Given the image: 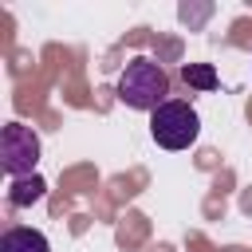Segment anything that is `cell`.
Listing matches in <instances>:
<instances>
[{
	"label": "cell",
	"instance_id": "6",
	"mask_svg": "<svg viewBox=\"0 0 252 252\" xmlns=\"http://www.w3.org/2000/svg\"><path fill=\"white\" fill-rule=\"evenodd\" d=\"M181 79H185L189 87H197V91H217V87H220L213 63H185V67H181Z\"/></svg>",
	"mask_w": 252,
	"mask_h": 252
},
{
	"label": "cell",
	"instance_id": "4",
	"mask_svg": "<svg viewBox=\"0 0 252 252\" xmlns=\"http://www.w3.org/2000/svg\"><path fill=\"white\" fill-rule=\"evenodd\" d=\"M0 252H51V244L39 228H8L0 236Z\"/></svg>",
	"mask_w": 252,
	"mask_h": 252
},
{
	"label": "cell",
	"instance_id": "1",
	"mask_svg": "<svg viewBox=\"0 0 252 252\" xmlns=\"http://www.w3.org/2000/svg\"><path fill=\"white\" fill-rule=\"evenodd\" d=\"M165 94H169V75H165L161 63H154V59H146V55H138V59L126 63V71H122V79H118V98H122L126 106L154 114L161 102H169Z\"/></svg>",
	"mask_w": 252,
	"mask_h": 252
},
{
	"label": "cell",
	"instance_id": "3",
	"mask_svg": "<svg viewBox=\"0 0 252 252\" xmlns=\"http://www.w3.org/2000/svg\"><path fill=\"white\" fill-rule=\"evenodd\" d=\"M0 165L4 173L16 181V177H32L35 165H39V134L24 122H8L0 130Z\"/></svg>",
	"mask_w": 252,
	"mask_h": 252
},
{
	"label": "cell",
	"instance_id": "5",
	"mask_svg": "<svg viewBox=\"0 0 252 252\" xmlns=\"http://www.w3.org/2000/svg\"><path fill=\"white\" fill-rule=\"evenodd\" d=\"M43 193H47V185H43V177H16L12 181V189H8V201L16 205V209H28V205H35V201H43Z\"/></svg>",
	"mask_w": 252,
	"mask_h": 252
},
{
	"label": "cell",
	"instance_id": "2",
	"mask_svg": "<svg viewBox=\"0 0 252 252\" xmlns=\"http://www.w3.org/2000/svg\"><path fill=\"white\" fill-rule=\"evenodd\" d=\"M150 134L165 150H189L197 142V134H201V118H197V110L189 102L169 98L150 114Z\"/></svg>",
	"mask_w": 252,
	"mask_h": 252
}]
</instances>
